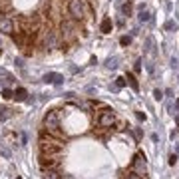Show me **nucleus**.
<instances>
[{"instance_id": "obj_28", "label": "nucleus", "mask_w": 179, "mask_h": 179, "mask_svg": "<svg viewBox=\"0 0 179 179\" xmlns=\"http://www.w3.org/2000/svg\"><path fill=\"white\" fill-rule=\"evenodd\" d=\"M16 179H22V177H16Z\"/></svg>"}, {"instance_id": "obj_26", "label": "nucleus", "mask_w": 179, "mask_h": 179, "mask_svg": "<svg viewBox=\"0 0 179 179\" xmlns=\"http://www.w3.org/2000/svg\"><path fill=\"white\" fill-rule=\"evenodd\" d=\"M175 110L179 112V99H175Z\"/></svg>"}, {"instance_id": "obj_8", "label": "nucleus", "mask_w": 179, "mask_h": 179, "mask_svg": "<svg viewBox=\"0 0 179 179\" xmlns=\"http://www.w3.org/2000/svg\"><path fill=\"white\" fill-rule=\"evenodd\" d=\"M112 28H113L112 18H104V20H102V24H99V30H102V34H110V32H112Z\"/></svg>"}, {"instance_id": "obj_18", "label": "nucleus", "mask_w": 179, "mask_h": 179, "mask_svg": "<svg viewBox=\"0 0 179 179\" xmlns=\"http://www.w3.org/2000/svg\"><path fill=\"white\" fill-rule=\"evenodd\" d=\"M139 20H141V22H147V20H149V12L141 8V12H139Z\"/></svg>"}, {"instance_id": "obj_10", "label": "nucleus", "mask_w": 179, "mask_h": 179, "mask_svg": "<svg viewBox=\"0 0 179 179\" xmlns=\"http://www.w3.org/2000/svg\"><path fill=\"white\" fill-rule=\"evenodd\" d=\"M56 46H58V40H56V36H54L52 32H48V36H46V48L54 50Z\"/></svg>"}, {"instance_id": "obj_19", "label": "nucleus", "mask_w": 179, "mask_h": 179, "mask_svg": "<svg viewBox=\"0 0 179 179\" xmlns=\"http://www.w3.org/2000/svg\"><path fill=\"white\" fill-rule=\"evenodd\" d=\"M119 44H121V46H129V44H132V38H129V36H121V38H119Z\"/></svg>"}, {"instance_id": "obj_3", "label": "nucleus", "mask_w": 179, "mask_h": 179, "mask_svg": "<svg viewBox=\"0 0 179 179\" xmlns=\"http://www.w3.org/2000/svg\"><path fill=\"white\" fill-rule=\"evenodd\" d=\"M132 171L141 175V177L147 173V161H145V155L143 153H135V157L132 161Z\"/></svg>"}, {"instance_id": "obj_13", "label": "nucleus", "mask_w": 179, "mask_h": 179, "mask_svg": "<svg viewBox=\"0 0 179 179\" xmlns=\"http://www.w3.org/2000/svg\"><path fill=\"white\" fill-rule=\"evenodd\" d=\"M60 30H62V34H66V36H70V34H72V24H70V22H62V24H60Z\"/></svg>"}, {"instance_id": "obj_25", "label": "nucleus", "mask_w": 179, "mask_h": 179, "mask_svg": "<svg viewBox=\"0 0 179 179\" xmlns=\"http://www.w3.org/2000/svg\"><path fill=\"white\" fill-rule=\"evenodd\" d=\"M139 70H141V60H137V62H135V72H139Z\"/></svg>"}, {"instance_id": "obj_20", "label": "nucleus", "mask_w": 179, "mask_h": 179, "mask_svg": "<svg viewBox=\"0 0 179 179\" xmlns=\"http://www.w3.org/2000/svg\"><path fill=\"white\" fill-rule=\"evenodd\" d=\"M126 86V78H118L115 80V88H123Z\"/></svg>"}, {"instance_id": "obj_17", "label": "nucleus", "mask_w": 179, "mask_h": 179, "mask_svg": "<svg viewBox=\"0 0 179 179\" xmlns=\"http://www.w3.org/2000/svg\"><path fill=\"white\" fill-rule=\"evenodd\" d=\"M121 12L126 14V16H132V4H129V2L123 4V6H121Z\"/></svg>"}, {"instance_id": "obj_6", "label": "nucleus", "mask_w": 179, "mask_h": 179, "mask_svg": "<svg viewBox=\"0 0 179 179\" xmlns=\"http://www.w3.org/2000/svg\"><path fill=\"white\" fill-rule=\"evenodd\" d=\"M0 32H2V34H12L14 32L12 20L8 18L6 14H2V12H0Z\"/></svg>"}, {"instance_id": "obj_16", "label": "nucleus", "mask_w": 179, "mask_h": 179, "mask_svg": "<svg viewBox=\"0 0 179 179\" xmlns=\"http://www.w3.org/2000/svg\"><path fill=\"white\" fill-rule=\"evenodd\" d=\"M106 66L110 68V70H113V68L118 66V58H107V62H106Z\"/></svg>"}, {"instance_id": "obj_14", "label": "nucleus", "mask_w": 179, "mask_h": 179, "mask_svg": "<svg viewBox=\"0 0 179 179\" xmlns=\"http://www.w3.org/2000/svg\"><path fill=\"white\" fill-rule=\"evenodd\" d=\"M127 82H129V86H132L133 90H135V92L139 90V84H137V80L133 78V74H127Z\"/></svg>"}, {"instance_id": "obj_27", "label": "nucleus", "mask_w": 179, "mask_h": 179, "mask_svg": "<svg viewBox=\"0 0 179 179\" xmlns=\"http://www.w3.org/2000/svg\"><path fill=\"white\" fill-rule=\"evenodd\" d=\"M177 126H179V112H177Z\"/></svg>"}, {"instance_id": "obj_5", "label": "nucleus", "mask_w": 179, "mask_h": 179, "mask_svg": "<svg viewBox=\"0 0 179 179\" xmlns=\"http://www.w3.org/2000/svg\"><path fill=\"white\" fill-rule=\"evenodd\" d=\"M58 126H60V113H58V110L48 112L46 115H44V127L52 132V129H56Z\"/></svg>"}, {"instance_id": "obj_23", "label": "nucleus", "mask_w": 179, "mask_h": 179, "mask_svg": "<svg viewBox=\"0 0 179 179\" xmlns=\"http://www.w3.org/2000/svg\"><path fill=\"white\" fill-rule=\"evenodd\" d=\"M135 115H137V119H141V121H145V119H147V115L143 112H135Z\"/></svg>"}, {"instance_id": "obj_15", "label": "nucleus", "mask_w": 179, "mask_h": 179, "mask_svg": "<svg viewBox=\"0 0 179 179\" xmlns=\"http://www.w3.org/2000/svg\"><path fill=\"white\" fill-rule=\"evenodd\" d=\"M0 94H2V98H4V99H10L14 96V92L10 90V88H2V92H0Z\"/></svg>"}, {"instance_id": "obj_24", "label": "nucleus", "mask_w": 179, "mask_h": 179, "mask_svg": "<svg viewBox=\"0 0 179 179\" xmlns=\"http://www.w3.org/2000/svg\"><path fill=\"white\" fill-rule=\"evenodd\" d=\"M127 179H143V177H141V175H137V173H129V175H127Z\"/></svg>"}, {"instance_id": "obj_21", "label": "nucleus", "mask_w": 179, "mask_h": 179, "mask_svg": "<svg viewBox=\"0 0 179 179\" xmlns=\"http://www.w3.org/2000/svg\"><path fill=\"white\" fill-rule=\"evenodd\" d=\"M177 163V153H171L169 155V165H175Z\"/></svg>"}, {"instance_id": "obj_4", "label": "nucleus", "mask_w": 179, "mask_h": 179, "mask_svg": "<svg viewBox=\"0 0 179 179\" xmlns=\"http://www.w3.org/2000/svg\"><path fill=\"white\" fill-rule=\"evenodd\" d=\"M113 123H115V113L112 110H104L98 115V126L99 127H112Z\"/></svg>"}, {"instance_id": "obj_7", "label": "nucleus", "mask_w": 179, "mask_h": 179, "mask_svg": "<svg viewBox=\"0 0 179 179\" xmlns=\"http://www.w3.org/2000/svg\"><path fill=\"white\" fill-rule=\"evenodd\" d=\"M44 82L46 84H52V86H58V84H62L64 82V76L62 74H58V72H48V74H44Z\"/></svg>"}, {"instance_id": "obj_11", "label": "nucleus", "mask_w": 179, "mask_h": 179, "mask_svg": "<svg viewBox=\"0 0 179 179\" xmlns=\"http://www.w3.org/2000/svg\"><path fill=\"white\" fill-rule=\"evenodd\" d=\"M12 115H14V112L10 107H0V121H6V119H10Z\"/></svg>"}, {"instance_id": "obj_12", "label": "nucleus", "mask_w": 179, "mask_h": 179, "mask_svg": "<svg viewBox=\"0 0 179 179\" xmlns=\"http://www.w3.org/2000/svg\"><path fill=\"white\" fill-rule=\"evenodd\" d=\"M44 179H62V177H60V173L56 169H46L44 171Z\"/></svg>"}, {"instance_id": "obj_1", "label": "nucleus", "mask_w": 179, "mask_h": 179, "mask_svg": "<svg viewBox=\"0 0 179 179\" xmlns=\"http://www.w3.org/2000/svg\"><path fill=\"white\" fill-rule=\"evenodd\" d=\"M40 149H42V155H54V153H60L62 149H64V145L60 143L58 139H46L42 137L40 139Z\"/></svg>"}, {"instance_id": "obj_22", "label": "nucleus", "mask_w": 179, "mask_h": 179, "mask_svg": "<svg viewBox=\"0 0 179 179\" xmlns=\"http://www.w3.org/2000/svg\"><path fill=\"white\" fill-rule=\"evenodd\" d=\"M153 98H155V99L159 102V99L163 98V92H161V90H155V92H153Z\"/></svg>"}, {"instance_id": "obj_9", "label": "nucleus", "mask_w": 179, "mask_h": 179, "mask_svg": "<svg viewBox=\"0 0 179 179\" xmlns=\"http://www.w3.org/2000/svg\"><path fill=\"white\" fill-rule=\"evenodd\" d=\"M12 98L16 99V102H26V99H28V92L24 90V88H16Z\"/></svg>"}, {"instance_id": "obj_2", "label": "nucleus", "mask_w": 179, "mask_h": 179, "mask_svg": "<svg viewBox=\"0 0 179 179\" xmlns=\"http://www.w3.org/2000/svg\"><path fill=\"white\" fill-rule=\"evenodd\" d=\"M68 10H70V16L74 20H82L86 16V8H84V2L82 0H70L68 2Z\"/></svg>"}]
</instances>
